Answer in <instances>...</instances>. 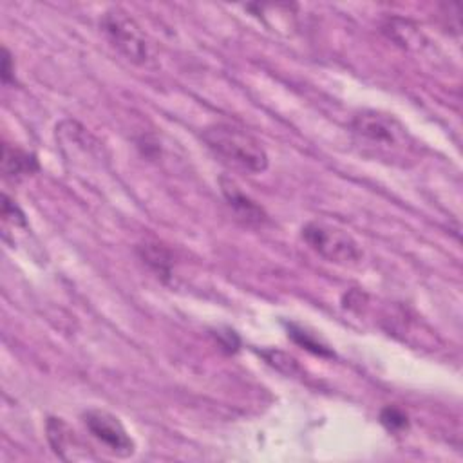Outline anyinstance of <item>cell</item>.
<instances>
[{"instance_id":"10","label":"cell","mask_w":463,"mask_h":463,"mask_svg":"<svg viewBox=\"0 0 463 463\" xmlns=\"http://www.w3.org/2000/svg\"><path fill=\"white\" fill-rule=\"evenodd\" d=\"M382 31L389 36V40H392L403 49H420V45L423 43L420 29L405 18H387L385 24L382 25Z\"/></svg>"},{"instance_id":"4","label":"cell","mask_w":463,"mask_h":463,"mask_svg":"<svg viewBox=\"0 0 463 463\" xmlns=\"http://www.w3.org/2000/svg\"><path fill=\"white\" fill-rule=\"evenodd\" d=\"M300 237L317 255L329 262L353 264L362 259L358 242L338 226L322 221H309L302 226Z\"/></svg>"},{"instance_id":"7","label":"cell","mask_w":463,"mask_h":463,"mask_svg":"<svg viewBox=\"0 0 463 463\" xmlns=\"http://www.w3.org/2000/svg\"><path fill=\"white\" fill-rule=\"evenodd\" d=\"M45 430H47L49 445L58 458L65 461H72L80 458L76 452L81 449V445L76 439L74 430L61 418H52V416L47 418Z\"/></svg>"},{"instance_id":"11","label":"cell","mask_w":463,"mask_h":463,"mask_svg":"<svg viewBox=\"0 0 463 463\" xmlns=\"http://www.w3.org/2000/svg\"><path fill=\"white\" fill-rule=\"evenodd\" d=\"M288 335L297 342V344H300V345H304L306 349H309L311 353H315V354H320V356H333V353L324 345V344H320L311 333H307V331H304L302 327H297V326H289L288 327Z\"/></svg>"},{"instance_id":"5","label":"cell","mask_w":463,"mask_h":463,"mask_svg":"<svg viewBox=\"0 0 463 463\" xmlns=\"http://www.w3.org/2000/svg\"><path fill=\"white\" fill-rule=\"evenodd\" d=\"M81 420L87 430L118 458L134 454V441L118 416L101 409H89L81 414Z\"/></svg>"},{"instance_id":"3","label":"cell","mask_w":463,"mask_h":463,"mask_svg":"<svg viewBox=\"0 0 463 463\" xmlns=\"http://www.w3.org/2000/svg\"><path fill=\"white\" fill-rule=\"evenodd\" d=\"M99 27L107 40L132 63L146 65L154 60L148 36L139 24L121 7L107 9L99 18Z\"/></svg>"},{"instance_id":"1","label":"cell","mask_w":463,"mask_h":463,"mask_svg":"<svg viewBox=\"0 0 463 463\" xmlns=\"http://www.w3.org/2000/svg\"><path fill=\"white\" fill-rule=\"evenodd\" d=\"M351 132L362 154L387 163L407 165L418 146L405 125L382 110H360L351 119Z\"/></svg>"},{"instance_id":"6","label":"cell","mask_w":463,"mask_h":463,"mask_svg":"<svg viewBox=\"0 0 463 463\" xmlns=\"http://www.w3.org/2000/svg\"><path fill=\"white\" fill-rule=\"evenodd\" d=\"M219 184L222 197L226 199L228 206L235 212L237 219L250 226H262L264 222H268V213L264 212V208L259 203H255L250 195H246L233 179L222 175L219 179Z\"/></svg>"},{"instance_id":"2","label":"cell","mask_w":463,"mask_h":463,"mask_svg":"<svg viewBox=\"0 0 463 463\" xmlns=\"http://www.w3.org/2000/svg\"><path fill=\"white\" fill-rule=\"evenodd\" d=\"M201 136L212 154L237 172L255 175L268 168L269 159L262 143L235 125L213 123Z\"/></svg>"},{"instance_id":"9","label":"cell","mask_w":463,"mask_h":463,"mask_svg":"<svg viewBox=\"0 0 463 463\" xmlns=\"http://www.w3.org/2000/svg\"><path fill=\"white\" fill-rule=\"evenodd\" d=\"M2 170L7 179L18 181L38 170V161L34 154L24 152L11 145H4L2 148Z\"/></svg>"},{"instance_id":"13","label":"cell","mask_w":463,"mask_h":463,"mask_svg":"<svg viewBox=\"0 0 463 463\" xmlns=\"http://www.w3.org/2000/svg\"><path fill=\"white\" fill-rule=\"evenodd\" d=\"M2 52H4L2 54V81H4V85H7L14 80V61H13V56L7 47H4Z\"/></svg>"},{"instance_id":"12","label":"cell","mask_w":463,"mask_h":463,"mask_svg":"<svg viewBox=\"0 0 463 463\" xmlns=\"http://www.w3.org/2000/svg\"><path fill=\"white\" fill-rule=\"evenodd\" d=\"M380 421L382 425L391 430V432H400V430H405L409 427V418L407 414L398 409V407H392V405H387L382 409L380 412Z\"/></svg>"},{"instance_id":"8","label":"cell","mask_w":463,"mask_h":463,"mask_svg":"<svg viewBox=\"0 0 463 463\" xmlns=\"http://www.w3.org/2000/svg\"><path fill=\"white\" fill-rule=\"evenodd\" d=\"M139 259L161 279V280H168L172 277V266H174V257L172 251L159 244V242H150L145 241L141 244H137L136 248Z\"/></svg>"}]
</instances>
